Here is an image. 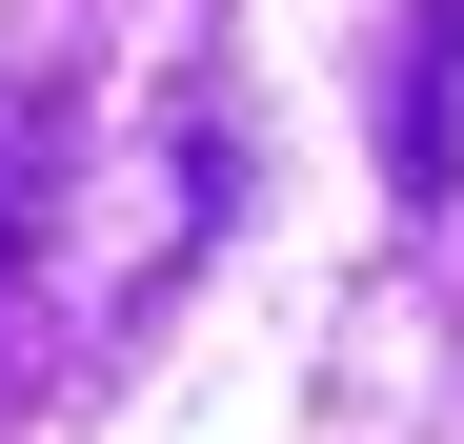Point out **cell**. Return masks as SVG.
<instances>
[{
  "label": "cell",
  "instance_id": "cell-1",
  "mask_svg": "<svg viewBox=\"0 0 464 444\" xmlns=\"http://www.w3.org/2000/svg\"><path fill=\"white\" fill-rule=\"evenodd\" d=\"M61 182H82V61H21V101H0V384H41V243H61Z\"/></svg>",
  "mask_w": 464,
  "mask_h": 444
},
{
  "label": "cell",
  "instance_id": "cell-2",
  "mask_svg": "<svg viewBox=\"0 0 464 444\" xmlns=\"http://www.w3.org/2000/svg\"><path fill=\"white\" fill-rule=\"evenodd\" d=\"M383 202H464V0H424L404 61H383Z\"/></svg>",
  "mask_w": 464,
  "mask_h": 444
}]
</instances>
